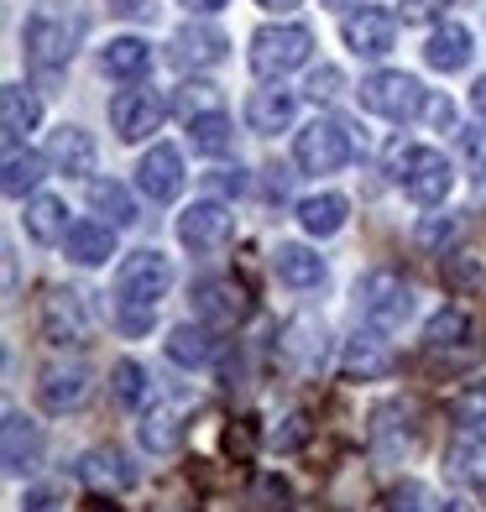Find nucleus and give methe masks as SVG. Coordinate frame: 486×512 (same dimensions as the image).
<instances>
[{"label":"nucleus","mask_w":486,"mask_h":512,"mask_svg":"<svg viewBox=\"0 0 486 512\" xmlns=\"http://www.w3.org/2000/svg\"><path fill=\"white\" fill-rule=\"evenodd\" d=\"M178 241L189 251H199V256L225 251L230 241H236V215H230L220 199H199L178 215Z\"/></svg>","instance_id":"nucleus-8"},{"label":"nucleus","mask_w":486,"mask_h":512,"mask_svg":"<svg viewBox=\"0 0 486 512\" xmlns=\"http://www.w3.org/2000/svg\"><path fill=\"white\" fill-rule=\"evenodd\" d=\"M471 110L486 121V79H476V84H471Z\"/></svg>","instance_id":"nucleus-48"},{"label":"nucleus","mask_w":486,"mask_h":512,"mask_svg":"<svg viewBox=\"0 0 486 512\" xmlns=\"http://www.w3.org/2000/svg\"><path fill=\"white\" fill-rule=\"evenodd\" d=\"M424 110H429V121H434L439 131H450V126H455V105H450L445 95H434V100H429Z\"/></svg>","instance_id":"nucleus-44"},{"label":"nucleus","mask_w":486,"mask_h":512,"mask_svg":"<svg viewBox=\"0 0 486 512\" xmlns=\"http://www.w3.org/2000/svg\"><path fill=\"white\" fill-rule=\"evenodd\" d=\"M356 304H361V319L372 330H398V324L413 314V288L403 283L398 272H366L356 283Z\"/></svg>","instance_id":"nucleus-5"},{"label":"nucleus","mask_w":486,"mask_h":512,"mask_svg":"<svg viewBox=\"0 0 486 512\" xmlns=\"http://www.w3.org/2000/svg\"><path fill=\"white\" fill-rule=\"evenodd\" d=\"M345 215H351V204H345L340 194H309L304 204H298V225L309 230V236H335V230L345 225Z\"/></svg>","instance_id":"nucleus-29"},{"label":"nucleus","mask_w":486,"mask_h":512,"mask_svg":"<svg viewBox=\"0 0 486 512\" xmlns=\"http://www.w3.org/2000/svg\"><path fill=\"white\" fill-rule=\"evenodd\" d=\"M424 58H429V68H439V74H460V68L471 63V32L460 27V21H445V27H434Z\"/></svg>","instance_id":"nucleus-23"},{"label":"nucleus","mask_w":486,"mask_h":512,"mask_svg":"<svg viewBox=\"0 0 486 512\" xmlns=\"http://www.w3.org/2000/svg\"><path fill=\"white\" fill-rule=\"evenodd\" d=\"M162 351H168L173 366L199 371V366L215 361V335H210V324H173L168 340H162Z\"/></svg>","instance_id":"nucleus-21"},{"label":"nucleus","mask_w":486,"mask_h":512,"mask_svg":"<svg viewBox=\"0 0 486 512\" xmlns=\"http://www.w3.org/2000/svg\"><path fill=\"white\" fill-rule=\"evenodd\" d=\"M246 293L236 283H225V277H210V283H199L194 288V314L204 324H215V330H230V324H241L246 319Z\"/></svg>","instance_id":"nucleus-15"},{"label":"nucleus","mask_w":486,"mask_h":512,"mask_svg":"<svg viewBox=\"0 0 486 512\" xmlns=\"http://www.w3.org/2000/svg\"><path fill=\"white\" fill-rule=\"evenodd\" d=\"M89 204H95V215H105L115 230H126V225L142 220V215H136V199L126 194V183H115V178H95V183H89Z\"/></svg>","instance_id":"nucleus-30"},{"label":"nucleus","mask_w":486,"mask_h":512,"mask_svg":"<svg viewBox=\"0 0 486 512\" xmlns=\"http://www.w3.org/2000/svg\"><path fill=\"white\" fill-rule=\"evenodd\" d=\"M387 512H424V486L419 481H398L387 492Z\"/></svg>","instance_id":"nucleus-40"},{"label":"nucleus","mask_w":486,"mask_h":512,"mask_svg":"<svg viewBox=\"0 0 486 512\" xmlns=\"http://www.w3.org/2000/svg\"><path fill=\"white\" fill-rule=\"evenodd\" d=\"M439 512H476L466 497H445V507H439Z\"/></svg>","instance_id":"nucleus-49"},{"label":"nucleus","mask_w":486,"mask_h":512,"mask_svg":"<svg viewBox=\"0 0 486 512\" xmlns=\"http://www.w3.org/2000/svg\"><path fill=\"white\" fill-rule=\"evenodd\" d=\"M189 142H194V152H204V157H220V152H230L236 131H230L225 115H204V121L189 126Z\"/></svg>","instance_id":"nucleus-36"},{"label":"nucleus","mask_w":486,"mask_h":512,"mask_svg":"<svg viewBox=\"0 0 486 512\" xmlns=\"http://www.w3.org/2000/svg\"><path fill=\"white\" fill-rule=\"evenodd\" d=\"M100 63H105V74H110V79L136 84V79H147V68H152V48H147L142 37H115Z\"/></svg>","instance_id":"nucleus-25"},{"label":"nucleus","mask_w":486,"mask_h":512,"mask_svg":"<svg viewBox=\"0 0 486 512\" xmlns=\"http://www.w3.org/2000/svg\"><path fill=\"white\" fill-rule=\"evenodd\" d=\"M79 476L89 481V486H115V492H121V486H131L136 481V471H131V460L121 455V450H89V455H79Z\"/></svg>","instance_id":"nucleus-27"},{"label":"nucleus","mask_w":486,"mask_h":512,"mask_svg":"<svg viewBox=\"0 0 486 512\" xmlns=\"http://www.w3.org/2000/svg\"><path fill=\"white\" fill-rule=\"evenodd\" d=\"M173 288V262L162 251H131L115 272V304L121 309H157V298Z\"/></svg>","instance_id":"nucleus-2"},{"label":"nucleus","mask_w":486,"mask_h":512,"mask_svg":"<svg viewBox=\"0 0 486 512\" xmlns=\"http://www.w3.org/2000/svg\"><path fill=\"white\" fill-rule=\"evenodd\" d=\"M340 89H345V79H340V68H314V74H309V100L319 105H330L335 95H340Z\"/></svg>","instance_id":"nucleus-39"},{"label":"nucleus","mask_w":486,"mask_h":512,"mask_svg":"<svg viewBox=\"0 0 486 512\" xmlns=\"http://www.w3.org/2000/svg\"><path fill=\"white\" fill-rule=\"evenodd\" d=\"M37 126H42V105H37V95H27L21 84H6V89H0V131H6L11 152L27 142Z\"/></svg>","instance_id":"nucleus-18"},{"label":"nucleus","mask_w":486,"mask_h":512,"mask_svg":"<svg viewBox=\"0 0 486 512\" xmlns=\"http://www.w3.org/2000/svg\"><path fill=\"white\" fill-rule=\"evenodd\" d=\"M257 6H262V11H293L298 0H257Z\"/></svg>","instance_id":"nucleus-50"},{"label":"nucleus","mask_w":486,"mask_h":512,"mask_svg":"<svg viewBox=\"0 0 486 512\" xmlns=\"http://www.w3.org/2000/svg\"><path fill=\"white\" fill-rule=\"evenodd\" d=\"M68 204L63 199H53V194H37L32 204H27V236L32 241H42V246H53V241H63L68 236Z\"/></svg>","instance_id":"nucleus-28"},{"label":"nucleus","mask_w":486,"mask_h":512,"mask_svg":"<svg viewBox=\"0 0 486 512\" xmlns=\"http://www.w3.org/2000/svg\"><path fill=\"white\" fill-rule=\"evenodd\" d=\"M0 460H6V476H32L42 465V429L27 413H6V429H0Z\"/></svg>","instance_id":"nucleus-13"},{"label":"nucleus","mask_w":486,"mask_h":512,"mask_svg":"<svg viewBox=\"0 0 486 512\" xmlns=\"http://www.w3.org/2000/svg\"><path fill=\"white\" fill-rule=\"evenodd\" d=\"M63 251L74 267H105L115 256V225H100V220H84L63 236Z\"/></svg>","instance_id":"nucleus-20"},{"label":"nucleus","mask_w":486,"mask_h":512,"mask_svg":"<svg viewBox=\"0 0 486 512\" xmlns=\"http://www.w3.org/2000/svg\"><path fill=\"white\" fill-rule=\"evenodd\" d=\"M173 53H178V63H220L225 58V37L215 27H189V32L173 37Z\"/></svg>","instance_id":"nucleus-34"},{"label":"nucleus","mask_w":486,"mask_h":512,"mask_svg":"<svg viewBox=\"0 0 486 512\" xmlns=\"http://www.w3.org/2000/svg\"><path fill=\"white\" fill-rule=\"evenodd\" d=\"M272 272H277V283H288V288H319L324 283V256L298 246V241H283L272 251Z\"/></svg>","instance_id":"nucleus-22"},{"label":"nucleus","mask_w":486,"mask_h":512,"mask_svg":"<svg viewBox=\"0 0 486 512\" xmlns=\"http://www.w3.org/2000/svg\"><path fill=\"white\" fill-rule=\"evenodd\" d=\"M361 105L372 110V115H382V121H413L429 100H424V84L413 79V74H372V79H361Z\"/></svg>","instance_id":"nucleus-6"},{"label":"nucleus","mask_w":486,"mask_h":512,"mask_svg":"<svg viewBox=\"0 0 486 512\" xmlns=\"http://www.w3.org/2000/svg\"><path fill=\"white\" fill-rule=\"evenodd\" d=\"M42 340H48V345H84V340H89L84 293L53 288L48 298H42Z\"/></svg>","instance_id":"nucleus-10"},{"label":"nucleus","mask_w":486,"mask_h":512,"mask_svg":"<svg viewBox=\"0 0 486 512\" xmlns=\"http://www.w3.org/2000/svg\"><path fill=\"white\" fill-rule=\"evenodd\" d=\"M340 37L356 58H387L392 48H398V16H392L387 6H361V11L345 16Z\"/></svg>","instance_id":"nucleus-9"},{"label":"nucleus","mask_w":486,"mask_h":512,"mask_svg":"<svg viewBox=\"0 0 486 512\" xmlns=\"http://www.w3.org/2000/svg\"><path fill=\"white\" fill-rule=\"evenodd\" d=\"M42 178H48V152H21V147H16V152L6 157V178H0V183H6L11 199H27Z\"/></svg>","instance_id":"nucleus-32"},{"label":"nucleus","mask_w":486,"mask_h":512,"mask_svg":"<svg viewBox=\"0 0 486 512\" xmlns=\"http://www.w3.org/2000/svg\"><path fill=\"white\" fill-rule=\"evenodd\" d=\"M455 220H424V230H419V241L424 246H445V241H455Z\"/></svg>","instance_id":"nucleus-43"},{"label":"nucleus","mask_w":486,"mask_h":512,"mask_svg":"<svg viewBox=\"0 0 486 512\" xmlns=\"http://www.w3.org/2000/svg\"><path fill=\"white\" fill-rule=\"evenodd\" d=\"M183 11H194V16H215V11H225L230 0H178Z\"/></svg>","instance_id":"nucleus-45"},{"label":"nucleus","mask_w":486,"mask_h":512,"mask_svg":"<svg viewBox=\"0 0 486 512\" xmlns=\"http://www.w3.org/2000/svg\"><path fill=\"white\" fill-rule=\"evenodd\" d=\"M293 115H298L293 89H251V100H246V126L251 131H262V136L288 131Z\"/></svg>","instance_id":"nucleus-19"},{"label":"nucleus","mask_w":486,"mask_h":512,"mask_svg":"<svg viewBox=\"0 0 486 512\" xmlns=\"http://www.w3.org/2000/svg\"><path fill=\"white\" fill-rule=\"evenodd\" d=\"M48 162L58 173H89L95 168V142H89V131L79 126H63L48 136Z\"/></svg>","instance_id":"nucleus-24"},{"label":"nucleus","mask_w":486,"mask_h":512,"mask_svg":"<svg viewBox=\"0 0 486 512\" xmlns=\"http://www.w3.org/2000/svg\"><path fill=\"white\" fill-rule=\"evenodd\" d=\"M450 0H403V11L408 16H434V11H445Z\"/></svg>","instance_id":"nucleus-46"},{"label":"nucleus","mask_w":486,"mask_h":512,"mask_svg":"<svg viewBox=\"0 0 486 512\" xmlns=\"http://www.w3.org/2000/svg\"><path fill=\"white\" fill-rule=\"evenodd\" d=\"M21 512H63V497L53 492V486H32L27 502H21Z\"/></svg>","instance_id":"nucleus-41"},{"label":"nucleus","mask_w":486,"mask_h":512,"mask_svg":"<svg viewBox=\"0 0 486 512\" xmlns=\"http://www.w3.org/2000/svg\"><path fill=\"white\" fill-rule=\"evenodd\" d=\"M74 37H79L74 21L42 6V11L27 16V27H21V48H27V63L42 79H58L68 68V58H74Z\"/></svg>","instance_id":"nucleus-1"},{"label":"nucleus","mask_w":486,"mask_h":512,"mask_svg":"<svg viewBox=\"0 0 486 512\" xmlns=\"http://www.w3.org/2000/svg\"><path fill=\"white\" fill-rule=\"evenodd\" d=\"M293 162L304 173H340L351 162V131L340 121H309L293 142Z\"/></svg>","instance_id":"nucleus-7"},{"label":"nucleus","mask_w":486,"mask_h":512,"mask_svg":"<svg viewBox=\"0 0 486 512\" xmlns=\"http://www.w3.org/2000/svg\"><path fill=\"white\" fill-rule=\"evenodd\" d=\"M136 189H142L152 204L178 199V194H183V157H178V147L157 142L142 162H136Z\"/></svg>","instance_id":"nucleus-12"},{"label":"nucleus","mask_w":486,"mask_h":512,"mask_svg":"<svg viewBox=\"0 0 486 512\" xmlns=\"http://www.w3.org/2000/svg\"><path fill=\"white\" fill-rule=\"evenodd\" d=\"M450 413L460 418V424H486V382H471V387H460L455 392V403H450Z\"/></svg>","instance_id":"nucleus-38"},{"label":"nucleus","mask_w":486,"mask_h":512,"mask_svg":"<svg viewBox=\"0 0 486 512\" xmlns=\"http://www.w3.org/2000/svg\"><path fill=\"white\" fill-rule=\"evenodd\" d=\"M330 335H324L319 319H293L288 335H283V356L293 371H304V377H314V371L324 366V356H330V345H324Z\"/></svg>","instance_id":"nucleus-17"},{"label":"nucleus","mask_w":486,"mask_h":512,"mask_svg":"<svg viewBox=\"0 0 486 512\" xmlns=\"http://www.w3.org/2000/svg\"><path fill=\"white\" fill-rule=\"evenodd\" d=\"M89 398V366H48L37 382V408L42 413H68Z\"/></svg>","instance_id":"nucleus-14"},{"label":"nucleus","mask_w":486,"mask_h":512,"mask_svg":"<svg viewBox=\"0 0 486 512\" xmlns=\"http://www.w3.org/2000/svg\"><path fill=\"white\" fill-rule=\"evenodd\" d=\"M110 382H115V398H121L126 408H136V403L147 398V387H152V382H147V371L136 366V361H115Z\"/></svg>","instance_id":"nucleus-37"},{"label":"nucleus","mask_w":486,"mask_h":512,"mask_svg":"<svg viewBox=\"0 0 486 512\" xmlns=\"http://www.w3.org/2000/svg\"><path fill=\"white\" fill-rule=\"evenodd\" d=\"M340 366H345V377L351 382H372V377H387V366H392V351H387V340H382V330H356L351 340H345V356H340Z\"/></svg>","instance_id":"nucleus-16"},{"label":"nucleus","mask_w":486,"mask_h":512,"mask_svg":"<svg viewBox=\"0 0 486 512\" xmlns=\"http://www.w3.org/2000/svg\"><path fill=\"white\" fill-rule=\"evenodd\" d=\"M450 471L466 486H486V434L481 429H466L450 445Z\"/></svg>","instance_id":"nucleus-31"},{"label":"nucleus","mask_w":486,"mask_h":512,"mask_svg":"<svg viewBox=\"0 0 486 512\" xmlns=\"http://www.w3.org/2000/svg\"><path fill=\"white\" fill-rule=\"evenodd\" d=\"M110 126L121 142H142V136H152L162 126V100L152 89H121V95L110 100Z\"/></svg>","instance_id":"nucleus-11"},{"label":"nucleus","mask_w":486,"mask_h":512,"mask_svg":"<svg viewBox=\"0 0 486 512\" xmlns=\"http://www.w3.org/2000/svg\"><path fill=\"white\" fill-rule=\"evenodd\" d=\"M398 183H403V194H408L413 204L434 209V204L450 199L455 168H450V157L434 152V147H408V152L398 157Z\"/></svg>","instance_id":"nucleus-3"},{"label":"nucleus","mask_w":486,"mask_h":512,"mask_svg":"<svg viewBox=\"0 0 486 512\" xmlns=\"http://www.w3.org/2000/svg\"><path fill=\"white\" fill-rule=\"evenodd\" d=\"M204 183H210L215 194H241V189H246V173H241V168H215Z\"/></svg>","instance_id":"nucleus-42"},{"label":"nucleus","mask_w":486,"mask_h":512,"mask_svg":"<svg viewBox=\"0 0 486 512\" xmlns=\"http://www.w3.org/2000/svg\"><path fill=\"white\" fill-rule=\"evenodd\" d=\"M173 110H178L189 126L204 121V115H220V89H215V84H204V79H189V84H178Z\"/></svg>","instance_id":"nucleus-35"},{"label":"nucleus","mask_w":486,"mask_h":512,"mask_svg":"<svg viewBox=\"0 0 486 512\" xmlns=\"http://www.w3.org/2000/svg\"><path fill=\"white\" fill-rule=\"evenodd\" d=\"M471 157H476V183H486V142L471 136Z\"/></svg>","instance_id":"nucleus-47"},{"label":"nucleus","mask_w":486,"mask_h":512,"mask_svg":"<svg viewBox=\"0 0 486 512\" xmlns=\"http://www.w3.org/2000/svg\"><path fill=\"white\" fill-rule=\"evenodd\" d=\"M309 53H314V32L298 27V21H288V27H262L251 37V68H257L262 79L293 74L298 63H309Z\"/></svg>","instance_id":"nucleus-4"},{"label":"nucleus","mask_w":486,"mask_h":512,"mask_svg":"<svg viewBox=\"0 0 486 512\" xmlns=\"http://www.w3.org/2000/svg\"><path fill=\"white\" fill-rule=\"evenodd\" d=\"M136 439H142L147 455H173V450L183 445V418H178V408H152V413H142Z\"/></svg>","instance_id":"nucleus-26"},{"label":"nucleus","mask_w":486,"mask_h":512,"mask_svg":"<svg viewBox=\"0 0 486 512\" xmlns=\"http://www.w3.org/2000/svg\"><path fill=\"white\" fill-rule=\"evenodd\" d=\"M424 340H429V351H466L471 345V314L466 309H439L429 319Z\"/></svg>","instance_id":"nucleus-33"},{"label":"nucleus","mask_w":486,"mask_h":512,"mask_svg":"<svg viewBox=\"0 0 486 512\" xmlns=\"http://www.w3.org/2000/svg\"><path fill=\"white\" fill-rule=\"evenodd\" d=\"M319 6H351V0H319Z\"/></svg>","instance_id":"nucleus-51"}]
</instances>
